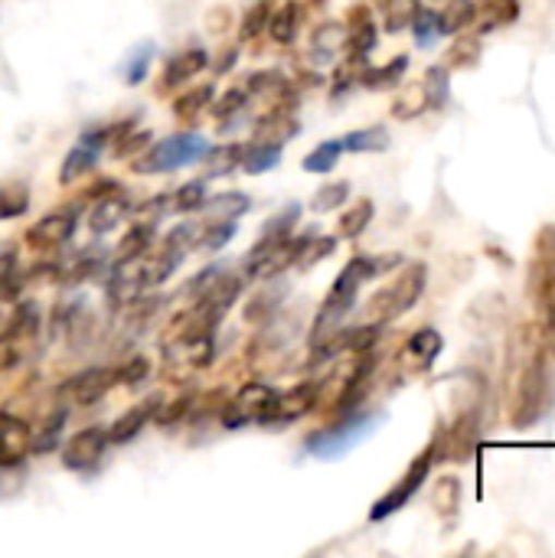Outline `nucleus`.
<instances>
[{"label": "nucleus", "instance_id": "13", "mask_svg": "<svg viewBox=\"0 0 555 558\" xmlns=\"http://www.w3.org/2000/svg\"><path fill=\"white\" fill-rule=\"evenodd\" d=\"M75 209H56L39 216L29 229H26V245L36 252H49V248H62L72 235H75Z\"/></svg>", "mask_w": 555, "mask_h": 558}, {"label": "nucleus", "instance_id": "46", "mask_svg": "<svg viewBox=\"0 0 555 558\" xmlns=\"http://www.w3.org/2000/svg\"><path fill=\"white\" fill-rule=\"evenodd\" d=\"M337 252V239L334 235H307L304 239V248H301V255H298V265L294 268H301V271H307V268H314V265H321L324 258H330Z\"/></svg>", "mask_w": 555, "mask_h": 558}, {"label": "nucleus", "instance_id": "19", "mask_svg": "<svg viewBox=\"0 0 555 558\" xmlns=\"http://www.w3.org/2000/svg\"><path fill=\"white\" fill-rule=\"evenodd\" d=\"M298 131H301V124L294 118V108L291 105H281V108H268L265 114H258V121L252 128V141L285 147V141H291Z\"/></svg>", "mask_w": 555, "mask_h": 558}, {"label": "nucleus", "instance_id": "52", "mask_svg": "<svg viewBox=\"0 0 555 558\" xmlns=\"http://www.w3.org/2000/svg\"><path fill=\"white\" fill-rule=\"evenodd\" d=\"M114 376H118V383H121V386L137 389V386H144V383H147V376H150V360H147V356H131L124 366H118V369H114Z\"/></svg>", "mask_w": 555, "mask_h": 558}, {"label": "nucleus", "instance_id": "31", "mask_svg": "<svg viewBox=\"0 0 555 558\" xmlns=\"http://www.w3.org/2000/svg\"><path fill=\"white\" fill-rule=\"evenodd\" d=\"M340 141H343V150H353V154H379V150L389 147V131L383 124H373V128L350 131Z\"/></svg>", "mask_w": 555, "mask_h": 558}, {"label": "nucleus", "instance_id": "20", "mask_svg": "<svg viewBox=\"0 0 555 558\" xmlns=\"http://www.w3.org/2000/svg\"><path fill=\"white\" fill-rule=\"evenodd\" d=\"M131 216V199L121 193V186H114V193H101L88 213V229L95 235H108L114 232L124 219Z\"/></svg>", "mask_w": 555, "mask_h": 558}, {"label": "nucleus", "instance_id": "18", "mask_svg": "<svg viewBox=\"0 0 555 558\" xmlns=\"http://www.w3.org/2000/svg\"><path fill=\"white\" fill-rule=\"evenodd\" d=\"M209 65V52L193 46V49H183L177 56L167 59L164 65V75H160V88L157 92H173V88H183L190 78H196L203 69Z\"/></svg>", "mask_w": 555, "mask_h": 558}, {"label": "nucleus", "instance_id": "15", "mask_svg": "<svg viewBox=\"0 0 555 558\" xmlns=\"http://www.w3.org/2000/svg\"><path fill=\"white\" fill-rule=\"evenodd\" d=\"M160 405H164V396H160V392H154V396H147L144 402L131 405L124 415H118V418L111 422V428H108V445H128V441H134V438L144 432V425L157 418Z\"/></svg>", "mask_w": 555, "mask_h": 558}, {"label": "nucleus", "instance_id": "23", "mask_svg": "<svg viewBox=\"0 0 555 558\" xmlns=\"http://www.w3.org/2000/svg\"><path fill=\"white\" fill-rule=\"evenodd\" d=\"M474 7H478L474 23H478V29H481L484 36L520 20V3H517V0H478Z\"/></svg>", "mask_w": 555, "mask_h": 558}, {"label": "nucleus", "instance_id": "9", "mask_svg": "<svg viewBox=\"0 0 555 558\" xmlns=\"http://www.w3.org/2000/svg\"><path fill=\"white\" fill-rule=\"evenodd\" d=\"M275 399H278V389H272L268 383H245V386L222 405V428L236 432V428H245V425H252V422L268 425L272 409H275Z\"/></svg>", "mask_w": 555, "mask_h": 558}, {"label": "nucleus", "instance_id": "11", "mask_svg": "<svg viewBox=\"0 0 555 558\" xmlns=\"http://www.w3.org/2000/svg\"><path fill=\"white\" fill-rule=\"evenodd\" d=\"M432 464H435V451L429 448V451H422L412 464H409V471H406V477L386 494V497H379L376 500V507L370 510V520L373 523H379V520H386V517H393V513H399L419 490H422V484L429 481V471H432Z\"/></svg>", "mask_w": 555, "mask_h": 558}, {"label": "nucleus", "instance_id": "35", "mask_svg": "<svg viewBox=\"0 0 555 558\" xmlns=\"http://www.w3.org/2000/svg\"><path fill=\"white\" fill-rule=\"evenodd\" d=\"M474 13H478L474 0H451L445 10H438V29L445 36H458L461 29L474 23Z\"/></svg>", "mask_w": 555, "mask_h": 558}, {"label": "nucleus", "instance_id": "5", "mask_svg": "<svg viewBox=\"0 0 555 558\" xmlns=\"http://www.w3.org/2000/svg\"><path fill=\"white\" fill-rule=\"evenodd\" d=\"M379 422H383L379 412H347V415H340L337 425L307 435L304 451H307L311 458H321V461H337V458H343L350 448H357L363 438H370L373 428H376Z\"/></svg>", "mask_w": 555, "mask_h": 558}, {"label": "nucleus", "instance_id": "47", "mask_svg": "<svg viewBox=\"0 0 555 558\" xmlns=\"http://www.w3.org/2000/svg\"><path fill=\"white\" fill-rule=\"evenodd\" d=\"M347 196H350V183L347 180H337V183H324L314 196H311V209L317 213V216H324V213H334V209H340L343 203H347Z\"/></svg>", "mask_w": 555, "mask_h": 558}, {"label": "nucleus", "instance_id": "28", "mask_svg": "<svg viewBox=\"0 0 555 558\" xmlns=\"http://www.w3.org/2000/svg\"><path fill=\"white\" fill-rule=\"evenodd\" d=\"M281 163V147L278 144H262V141H252V144H242V160L239 167L252 177L258 173H268Z\"/></svg>", "mask_w": 555, "mask_h": 558}, {"label": "nucleus", "instance_id": "16", "mask_svg": "<svg viewBox=\"0 0 555 558\" xmlns=\"http://www.w3.org/2000/svg\"><path fill=\"white\" fill-rule=\"evenodd\" d=\"M442 347H445V340H442V333H438L435 327L415 330V333L406 340V347H402V373H409V376H412V373H429L432 363L438 360Z\"/></svg>", "mask_w": 555, "mask_h": 558}, {"label": "nucleus", "instance_id": "8", "mask_svg": "<svg viewBox=\"0 0 555 558\" xmlns=\"http://www.w3.org/2000/svg\"><path fill=\"white\" fill-rule=\"evenodd\" d=\"M304 239L307 235H301V239H291V235H285V239H258V245L242 262L245 278L272 281L278 275H285L291 265H298V255L304 248Z\"/></svg>", "mask_w": 555, "mask_h": 558}, {"label": "nucleus", "instance_id": "53", "mask_svg": "<svg viewBox=\"0 0 555 558\" xmlns=\"http://www.w3.org/2000/svg\"><path fill=\"white\" fill-rule=\"evenodd\" d=\"M412 29H415V43L419 46H429L442 29H438V13L435 10H425V7H419V13L412 16V23H409Z\"/></svg>", "mask_w": 555, "mask_h": 558}, {"label": "nucleus", "instance_id": "4", "mask_svg": "<svg viewBox=\"0 0 555 558\" xmlns=\"http://www.w3.org/2000/svg\"><path fill=\"white\" fill-rule=\"evenodd\" d=\"M429 284V268L422 262L406 265L389 284H383L363 307V324L370 327H383L393 324L396 317H402L406 311H412L419 304V298L425 294Z\"/></svg>", "mask_w": 555, "mask_h": 558}, {"label": "nucleus", "instance_id": "44", "mask_svg": "<svg viewBox=\"0 0 555 558\" xmlns=\"http://www.w3.org/2000/svg\"><path fill=\"white\" fill-rule=\"evenodd\" d=\"M340 154H343V141H340V137H337V141H324V144H317V147L304 157V170H307V173H330V170L337 167Z\"/></svg>", "mask_w": 555, "mask_h": 558}, {"label": "nucleus", "instance_id": "12", "mask_svg": "<svg viewBox=\"0 0 555 558\" xmlns=\"http://www.w3.org/2000/svg\"><path fill=\"white\" fill-rule=\"evenodd\" d=\"M108 451V432L105 428H82L62 445V468L75 474H88L101 464Z\"/></svg>", "mask_w": 555, "mask_h": 558}, {"label": "nucleus", "instance_id": "27", "mask_svg": "<svg viewBox=\"0 0 555 558\" xmlns=\"http://www.w3.org/2000/svg\"><path fill=\"white\" fill-rule=\"evenodd\" d=\"M213 98H216V88L213 85H193V88H186V92H180L173 98V118L177 121H196V118L206 114V108L213 105Z\"/></svg>", "mask_w": 555, "mask_h": 558}, {"label": "nucleus", "instance_id": "36", "mask_svg": "<svg viewBox=\"0 0 555 558\" xmlns=\"http://www.w3.org/2000/svg\"><path fill=\"white\" fill-rule=\"evenodd\" d=\"M29 209V186L20 180H3L0 183V222L20 219Z\"/></svg>", "mask_w": 555, "mask_h": 558}, {"label": "nucleus", "instance_id": "54", "mask_svg": "<svg viewBox=\"0 0 555 558\" xmlns=\"http://www.w3.org/2000/svg\"><path fill=\"white\" fill-rule=\"evenodd\" d=\"M150 59H154V46H150V43H144V46L131 56L128 72H124V82H128V85L144 82V75H147V69H150Z\"/></svg>", "mask_w": 555, "mask_h": 558}, {"label": "nucleus", "instance_id": "14", "mask_svg": "<svg viewBox=\"0 0 555 558\" xmlns=\"http://www.w3.org/2000/svg\"><path fill=\"white\" fill-rule=\"evenodd\" d=\"M33 454V428L13 412L0 409V471L20 468Z\"/></svg>", "mask_w": 555, "mask_h": 558}, {"label": "nucleus", "instance_id": "26", "mask_svg": "<svg viewBox=\"0 0 555 558\" xmlns=\"http://www.w3.org/2000/svg\"><path fill=\"white\" fill-rule=\"evenodd\" d=\"M98 157H101V150H98V147H92V144L79 141V144H75V147H72V150L65 154V160H62V170H59V183H62V186H69V183L82 180L85 173H92V170H95Z\"/></svg>", "mask_w": 555, "mask_h": 558}, {"label": "nucleus", "instance_id": "33", "mask_svg": "<svg viewBox=\"0 0 555 558\" xmlns=\"http://www.w3.org/2000/svg\"><path fill=\"white\" fill-rule=\"evenodd\" d=\"M409 69V56H396L389 65H379V69H363L357 78H360V85L363 88H373V92H383V88H393L399 78H402V72Z\"/></svg>", "mask_w": 555, "mask_h": 558}, {"label": "nucleus", "instance_id": "45", "mask_svg": "<svg viewBox=\"0 0 555 558\" xmlns=\"http://www.w3.org/2000/svg\"><path fill=\"white\" fill-rule=\"evenodd\" d=\"M298 219H301V203H288L285 209H278V213L258 229V239H285V235L294 232Z\"/></svg>", "mask_w": 555, "mask_h": 558}, {"label": "nucleus", "instance_id": "40", "mask_svg": "<svg viewBox=\"0 0 555 558\" xmlns=\"http://www.w3.org/2000/svg\"><path fill=\"white\" fill-rule=\"evenodd\" d=\"M478 62H481V36H458V39L451 43L448 56H445L448 72H451V69H471V65H478Z\"/></svg>", "mask_w": 555, "mask_h": 558}, {"label": "nucleus", "instance_id": "2", "mask_svg": "<svg viewBox=\"0 0 555 558\" xmlns=\"http://www.w3.org/2000/svg\"><path fill=\"white\" fill-rule=\"evenodd\" d=\"M399 262H402L399 255H386V258L357 255V258H350L347 268H343V271L337 275V281L330 284V291H327V298H324V304H321V311H317V317H314L311 347H321V343H327L334 333H340V330H343V320H347L350 311L357 307L360 288H363L370 278L383 275L386 268H393V265H399Z\"/></svg>", "mask_w": 555, "mask_h": 558}, {"label": "nucleus", "instance_id": "7", "mask_svg": "<svg viewBox=\"0 0 555 558\" xmlns=\"http://www.w3.org/2000/svg\"><path fill=\"white\" fill-rule=\"evenodd\" d=\"M216 360V333L213 330H177L164 343V363L177 376H193L209 369Z\"/></svg>", "mask_w": 555, "mask_h": 558}, {"label": "nucleus", "instance_id": "38", "mask_svg": "<svg viewBox=\"0 0 555 558\" xmlns=\"http://www.w3.org/2000/svg\"><path fill=\"white\" fill-rule=\"evenodd\" d=\"M425 108H429V95H425V85H422V82L399 88V95H396V101H393V114L402 118V121L419 118Z\"/></svg>", "mask_w": 555, "mask_h": 558}, {"label": "nucleus", "instance_id": "24", "mask_svg": "<svg viewBox=\"0 0 555 558\" xmlns=\"http://www.w3.org/2000/svg\"><path fill=\"white\" fill-rule=\"evenodd\" d=\"M285 294H288L285 281H275V278H272V284H265L255 298H249L242 317H245L249 324H268V320L275 317V311L285 304Z\"/></svg>", "mask_w": 555, "mask_h": 558}, {"label": "nucleus", "instance_id": "58", "mask_svg": "<svg viewBox=\"0 0 555 558\" xmlns=\"http://www.w3.org/2000/svg\"><path fill=\"white\" fill-rule=\"evenodd\" d=\"M229 23H232V13H229V7H216V10L206 16V26H209L213 33H222Z\"/></svg>", "mask_w": 555, "mask_h": 558}, {"label": "nucleus", "instance_id": "41", "mask_svg": "<svg viewBox=\"0 0 555 558\" xmlns=\"http://www.w3.org/2000/svg\"><path fill=\"white\" fill-rule=\"evenodd\" d=\"M245 105H249V92L236 85V88L222 92L219 98H213V118L222 121V128H226L229 121H239V114L245 111Z\"/></svg>", "mask_w": 555, "mask_h": 558}, {"label": "nucleus", "instance_id": "32", "mask_svg": "<svg viewBox=\"0 0 555 558\" xmlns=\"http://www.w3.org/2000/svg\"><path fill=\"white\" fill-rule=\"evenodd\" d=\"M298 26H301V3H285V7L275 10L272 20H268V33H272V39L281 43V46H291V43H294Z\"/></svg>", "mask_w": 555, "mask_h": 558}, {"label": "nucleus", "instance_id": "34", "mask_svg": "<svg viewBox=\"0 0 555 558\" xmlns=\"http://www.w3.org/2000/svg\"><path fill=\"white\" fill-rule=\"evenodd\" d=\"M373 199H357L343 216H340V222H337V235L340 239H360L366 229H370V222H373Z\"/></svg>", "mask_w": 555, "mask_h": 558}, {"label": "nucleus", "instance_id": "50", "mask_svg": "<svg viewBox=\"0 0 555 558\" xmlns=\"http://www.w3.org/2000/svg\"><path fill=\"white\" fill-rule=\"evenodd\" d=\"M268 20H272V3H268V0H258V3L249 7V13L242 16V23H239V39L249 43V39L262 36L265 26H268Z\"/></svg>", "mask_w": 555, "mask_h": 558}, {"label": "nucleus", "instance_id": "57", "mask_svg": "<svg viewBox=\"0 0 555 558\" xmlns=\"http://www.w3.org/2000/svg\"><path fill=\"white\" fill-rule=\"evenodd\" d=\"M147 141H150V134H147V131H137V134H131V131H128V134L114 144V154H118V157H131V154L144 150V147H147Z\"/></svg>", "mask_w": 555, "mask_h": 558}, {"label": "nucleus", "instance_id": "37", "mask_svg": "<svg viewBox=\"0 0 555 558\" xmlns=\"http://www.w3.org/2000/svg\"><path fill=\"white\" fill-rule=\"evenodd\" d=\"M65 415H69V409L59 405V409L39 425V432H33V454H49V451L59 445L62 428H65Z\"/></svg>", "mask_w": 555, "mask_h": 558}, {"label": "nucleus", "instance_id": "56", "mask_svg": "<svg viewBox=\"0 0 555 558\" xmlns=\"http://www.w3.org/2000/svg\"><path fill=\"white\" fill-rule=\"evenodd\" d=\"M20 360H23V343L3 330V333H0V373L16 369V366H20Z\"/></svg>", "mask_w": 555, "mask_h": 558}, {"label": "nucleus", "instance_id": "25", "mask_svg": "<svg viewBox=\"0 0 555 558\" xmlns=\"http://www.w3.org/2000/svg\"><path fill=\"white\" fill-rule=\"evenodd\" d=\"M249 206H252V199L245 196V193H219V196H206V203H203V216H206V222H239V216H245L249 213Z\"/></svg>", "mask_w": 555, "mask_h": 558}, {"label": "nucleus", "instance_id": "21", "mask_svg": "<svg viewBox=\"0 0 555 558\" xmlns=\"http://www.w3.org/2000/svg\"><path fill=\"white\" fill-rule=\"evenodd\" d=\"M376 49V20L370 13V7H353L350 20H347V52L350 62H360Z\"/></svg>", "mask_w": 555, "mask_h": 558}, {"label": "nucleus", "instance_id": "1", "mask_svg": "<svg viewBox=\"0 0 555 558\" xmlns=\"http://www.w3.org/2000/svg\"><path fill=\"white\" fill-rule=\"evenodd\" d=\"M546 343L536 327H523L510 343V366H507V399H510V422L517 428L533 425L550 396L546 379Z\"/></svg>", "mask_w": 555, "mask_h": 558}, {"label": "nucleus", "instance_id": "43", "mask_svg": "<svg viewBox=\"0 0 555 558\" xmlns=\"http://www.w3.org/2000/svg\"><path fill=\"white\" fill-rule=\"evenodd\" d=\"M379 10H383V26L389 33H399L419 13V0H379Z\"/></svg>", "mask_w": 555, "mask_h": 558}, {"label": "nucleus", "instance_id": "49", "mask_svg": "<svg viewBox=\"0 0 555 558\" xmlns=\"http://www.w3.org/2000/svg\"><path fill=\"white\" fill-rule=\"evenodd\" d=\"M206 196H209V193H206V180H190V183H183L177 193H170L177 213H200L203 203H206Z\"/></svg>", "mask_w": 555, "mask_h": 558}, {"label": "nucleus", "instance_id": "22", "mask_svg": "<svg viewBox=\"0 0 555 558\" xmlns=\"http://www.w3.org/2000/svg\"><path fill=\"white\" fill-rule=\"evenodd\" d=\"M245 92H249V101L258 98V101H265L268 108L291 105V82H288L281 72H275V69H268V72H252L249 82H245Z\"/></svg>", "mask_w": 555, "mask_h": 558}, {"label": "nucleus", "instance_id": "3", "mask_svg": "<svg viewBox=\"0 0 555 558\" xmlns=\"http://www.w3.org/2000/svg\"><path fill=\"white\" fill-rule=\"evenodd\" d=\"M527 291H530V301L536 311V330H540L546 350L555 356V226H546L536 235Z\"/></svg>", "mask_w": 555, "mask_h": 558}, {"label": "nucleus", "instance_id": "39", "mask_svg": "<svg viewBox=\"0 0 555 558\" xmlns=\"http://www.w3.org/2000/svg\"><path fill=\"white\" fill-rule=\"evenodd\" d=\"M340 49H347V26L343 23H324L314 29V52L321 59H334Z\"/></svg>", "mask_w": 555, "mask_h": 558}, {"label": "nucleus", "instance_id": "17", "mask_svg": "<svg viewBox=\"0 0 555 558\" xmlns=\"http://www.w3.org/2000/svg\"><path fill=\"white\" fill-rule=\"evenodd\" d=\"M314 409H317V383H301V386H294V389H288V392H278L268 425H291V422H301V418L311 415Z\"/></svg>", "mask_w": 555, "mask_h": 558}, {"label": "nucleus", "instance_id": "10", "mask_svg": "<svg viewBox=\"0 0 555 558\" xmlns=\"http://www.w3.org/2000/svg\"><path fill=\"white\" fill-rule=\"evenodd\" d=\"M114 386H118L114 369H108V366H92V369H82V373L69 376V379L56 389V399H59L65 409H88V405L101 402Z\"/></svg>", "mask_w": 555, "mask_h": 558}, {"label": "nucleus", "instance_id": "55", "mask_svg": "<svg viewBox=\"0 0 555 558\" xmlns=\"http://www.w3.org/2000/svg\"><path fill=\"white\" fill-rule=\"evenodd\" d=\"M190 409H193V396H180V399H173V402H164L154 422L164 425V428H170V425H177L183 415H190Z\"/></svg>", "mask_w": 555, "mask_h": 558}, {"label": "nucleus", "instance_id": "29", "mask_svg": "<svg viewBox=\"0 0 555 558\" xmlns=\"http://www.w3.org/2000/svg\"><path fill=\"white\" fill-rule=\"evenodd\" d=\"M239 160H242V144H216V147H206L203 154V163H206V177L209 180H219V177H229L239 170Z\"/></svg>", "mask_w": 555, "mask_h": 558}, {"label": "nucleus", "instance_id": "30", "mask_svg": "<svg viewBox=\"0 0 555 558\" xmlns=\"http://www.w3.org/2000/svg\"><path fill=\"white\" fill-rule=\"evenodd\" d=\"M432 507L445 523H451L461 510V481L458 477H438L432 487Z\"/></svg>", "mask_w": 555, "mask_h": 558}, {"label": "nucleus", "instance_id": "42", "mask_svg": "<svg viewBox=\"0 0 555 558\" xmlns=\"http://www.w3.org/2000/svg\"><path fill=\"white\" fill-rule=\"evenodd\" d=\"M196 235H200V226L180 222V226H173V229L160 239V248H164L167 255H173L177 262H183L186 252H190V245H196Z\"/></svg>", "mask_w": 555, "mask_h": 558}, {"label": "nucleus", "instance_id": "6", "mask_svg": "<svg viewBox=\"0 0 555 558\" xmlns=\"http://www.w3.org/2000/svg\"><path fill=\"white\" fill-rule=\"evenodd\" d=\"M206 141H203V134H196V131H180V134H170V137H164V141H154V144H147L144 147V154L141 157H134V173H173V170H180V167H186V163H196V160H203V154H206Z\"/></svg>", "mask_w": 555, "mask_h": 558}, {"label": "nucleus", "instance_id": "48", "mask_svg": "<svg viewBox=\"0 0 555 558\" xmlns=\"http://www.w3.org/2000/svg\"><path fill=\"white\" fill-rule=\"evenodd\" d=\"M236 229H239V222H206V226H200L196 245H200L203 252H219L222 245L232 242Z\"/></svg>", "mask_w": 555, "mask_h": 558}, {"label": "nucleus", "instance_id": "51", "mask_svg": "<svg viewBox=\"0 0 555 558\" xmlns=\"http://www.w3.org/2000/svg\"><path fill=\"white\" fill-rule=\"evenodd\" d=\"M422 85L429 95V108H442L448 101V65H432Z\"/></svg>", "mask_w": 555, "mask_h": 558}]
</instances>
